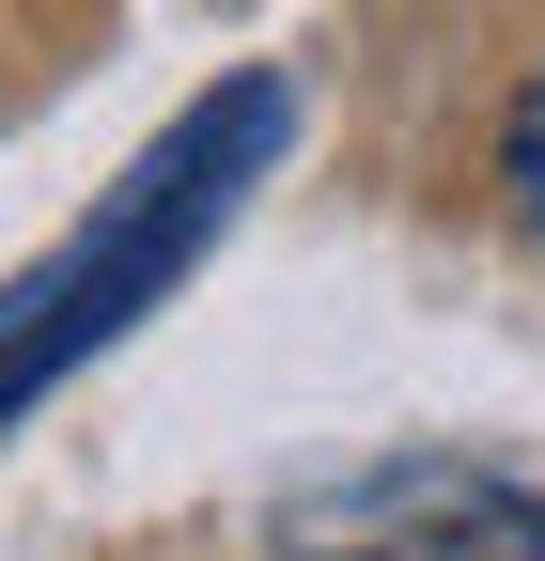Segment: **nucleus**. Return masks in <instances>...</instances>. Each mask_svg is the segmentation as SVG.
<instances>
[{
    "label": "nucleus",
    "mask_w": 545,
    "mask_h": 561,
    "mask_svg": "<svg viewBox=\"0 0 545 561\" xmlns=\"http://www.w3.org/2000/svg\"><path fill=\"white\" fill-rule=\"evenodd\" d=\"M281 140H297V94H281V79H219L202 110H172V125L141 140V172H125L94 219L47 250V265L0 280V421L47 405L62 375L94 359V343L141 328L172 280L219 250V219L265 187V157H281Z\"/></svg>",
    "instance_id": "f257e3e1"
},
{
    "label": "nucleus",
    "mask_w": 545,
    "mask_h": 561,
    "mask_svg": "<svg viewBox=\"0 0 545 561\" xmlns=\"http://www.w3.org/2000/svg\"><path fill=\"white\" fill-rule=\"evenodd\" d=\"M514 468H484V453H374V468H327V483H297L281 515H265V546L281 561H405V546H437L452 515H484Z\"/></svg>",
    "instance_id": "f03ea898"
},
{
    "label": "nucleus",
    "mask_w": 545,
    "mask_h": 561,
    "mask_svg": "<svg viewBox=\"0 0 545 561\" xmlns=\"http://www.w3.org/2000/svg\"><path fill=\"white\" fill-rule=\"evenodd\" d=\"M530 561H545V546H530Z\"/></svg>",
    "instance_id": "20e7f679"
},
{
    "label": "nucleus",
    "mask_w": 545,
    "mask_h": 561,
    "mask_svg": "<svg viewBox=\"0 0 545 561\" xmlns=\"http://www.w3.org/2000/svg\"><path fill=\"white\" fill-rule=\"evenodd\" d=\"M514 203H530V234H545V94L514 110Z\"/></svg>",
    "instance_id": "7ed1b4c3"
}]
</instances>
